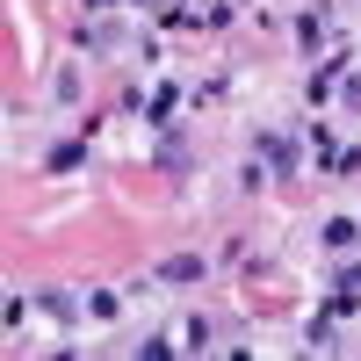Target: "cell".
I'll list each match as a JSON object with an SVG mask.
<instances>
[{"mask_svg": "<svg viewBox=\"0 0 361 361\" xmlns=\"http://www.w3.org/2000/svg\"><path fill=\"white\" fill-rule=\"evenodd\" d=\"M159 282H166V289H188V282H202V253H180V260H166V267H159Z\"/></svg>", "mask_w": 361, "mask_h": 361, "instance_id": "obj_1", "label": "cell"}, {"mask_svg": "<svg viewBox=\"0 0 361 361\" xmlns=\"http://www.w3.org/2000/svg\"><path fill=\"white\" fill-rule=\"evenodd\" d=\"M73 166H87V152H80V145H58V152H51V173H73Z\"/></svg>", "mask_w": 361, "mask_h": 361, "instance_id": "obj_2", "label": "cell"}]
</instances>
